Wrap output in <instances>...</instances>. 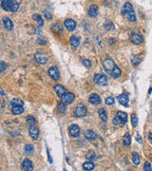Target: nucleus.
<instances>
[{
    "mask_svg": "<svg viewBox=\"0 0 152 171\" xmlns=\"http://www.w3.org/2000/svg\"><path fill=\"white\" fill-rule=\"evenodd\" d=\"M103 66H104L105 70L107 71L108 74H110L113 78H118L120 77L122 72L121 69L116 66L114 61L109 57H107L104 61H103Z\"/></svg>",
    "mask_w": 152,
    "mask_h": 171,
    "instance_id": "1",
    "label": "nucleus"
},
{
    "mask_svg": "<svg viewBox=\"0 0 152 171\" xmlns=\"http://www.w3.org/2000/svg\"><path fill=\"white\" fill-rule=\"evenodd\" d=\"M1 8L6 12H17L19 9V4L12 0H1Z\"/></svg>",
    "mask_w": 152,
    "mask_h": 171,
    "instance_id": "2",
    "label": "nucleus"
},
{
    "mask_svg": "<svg viewBox=\"0 0 152 171\" xmlns=\"http://www.w3.org/2000/svg\"><path fill=\"white\" fill-rule=\"evenodd\" d=\"M72 113L75 117L77 118H82L88 114V109H86V105L83 104H78L76 105L72 109Z\"/></svg>",
    "mask_w": 152,
    "mask_h": 171,
    "instance_id": "3",
    "label": "nucleus"
},
{
    "mask_svg": "<svg viewBox=\"0 0 152 171\" xmlns=\"http://www.w3.org/2000/svg\"><path fill=\"white\" fill-rule=\"evenodd\" d=\"M127 121V114L123 111H118L116 116L113 118L112 123L115 126H124Z\"/></svg>",
    "mask_w": 152,
    "mask_h": 171,
    "instance_id": "4",
    "label": "nucleus"
},
{
    "mask_svg": "<svg viewBox=\"0 0 152 171\" xmlns=\"http://www.w3.org/2000/svg\"><path fill=\"white\" fill-rule=\"evenodd\" d=\"M130 40L134 45H140L143 42V37L142 33L138 31V29H135L134 31L131 32V35H130Z\"/></svg>",
    "mask_w": 152,
    "mask_h": 171,
    "instance_id": "5",
    "label": "nucleus"
},
{
    "mask_svg": "<svg viewBox=\"0 0 152 171\" xmlns=\"http://www.w3.org/2000/svg\"><path fill=\"white\" fill-rule=\"evenodd\" d=\"M34 59L36 63L40 65H45L48 62V54L45 51H37L34 54Z\"/></svg>",
    "mask_w": 152,
    "mask_h": 171,
    "instance_id": "6",
    "label": "nucleus"
},
{
    "mask_svg": "<svg viewBox=\"0 0 152 171\" xmlns=\"http://www.w3.org/2000/svg\"><path fill=\"white\" fill-rule=\"evenodd\" d=\"M75 95L71 92H66L61 96V102L64 103L65 105H69L74 101Z\"/></svg>",
    "mask_w": 152,
    "mask_h": 171,
    "instance_id": "7",
    "label": "nucleus"
},
{
    "mask_svg": "<svg viewBox=\"0 0 152 171\" xmlns=\"http://www.w3.org/2000/svg\"><path fill=\"white\" fill-rule=\"evenodd\" d=\"M94 82L98 86H107V76L104 74H95Z\"/></svg>",
    "mask_w": 152,
    "mask_h": 171,
    "instance_id": "8",
    "label": "nucleus"
},
{
    "mask_svg": "<svg viewBox=\"0 0 152 171\" xmlns=\"http://www.w3.org/2000/svg\"><path fill=\"white\" fill-rule=\"evenodd\" d=\"M48 75H50L53 80H55V81L59 80V78H60V72H59L58 67H50V69H48Z\"/></svg>",
    "mask_w": 152,
    "mask_h": 171,
    "instance_id": "9",
    "label": "nucleus"
},
{
    "mask_svg": "<svg viewBox=\"0 0 152 171\" xmlns=\"http://www.w3.org/2000/svg\"><path fill=\"white\" fill-rule=\"evenodd\" d=\"M69 135L73 138H76L80 135V127L77 124H70L69 127Z\"/></svg>",
    "mask_w": 152,
    "mask_h": 171,
    "instance_id": "10",
    "label": "nucleus"
},
{
    "mask_svg": "<svg viewBox=\"0 0 152 171\" xmlns=\"http://www.w3.org/2000/svg\"><path fill=\"white\" fill-rule=\"evenodd\" d=\"M29 136L32 140H37L38 137H39V129L38 127L35 126H29Z\"/></svg>",
    "mask_w": 152,
    "mask_h": 171,
    "instance_id": "11",
    "label": "nucleus"
},
{
    "mask_svg": "<svg viewBox=\"0 0 152 171\" xmlns=\"http://www.w3.org/2000/svg\"><path fill=\"white\" fill-rule=\"evenodd\" d=\"M64 26L69 31H73L76 28V22L73 19H67L64 22Z\"/></svg>",
    "mask_w": 152,
    "mask_h": 171,
    "instance_id": "12",
    "label": "nucleus"
},
{
    "mask_svg": "<svg viewBox=\"0 0 152 171\" xmlns=\"http://www.w3.org/2000/svg\"><path fill=\"white\" fill-rule=\"evenodd\" d=\"M51 31L54 32L56 34H62L63 33V26L61 25L60 23H53L52 25L50 26Z\"/></svg>",
    "mask_w": 152,
    "mask_h": 171,
    "instance_id": "13",
    "label": "nucleus"
},
{
    "mask_svg": "<svg viewBox=\"0 0 152 171\" xmlns=\"http://www.w3.org/2000/svg\"><path fill=\"white\" fill-rule=\"evenodd\" d=\"M117 100L118 102L120 103V104L122 105H124V107H127V105H128V95H127L126 93H122L120 94L119 96L117 97Z\"/></svg>",
    "mask_w": 152,
    "mask_h": 171,
    "instance_id": "14",
    "label": "nucleus"
},
{
    "mask_svg": "<svg viewBox=\"0 0 152 171\" xmlns=\"http://www.w3.org/2000/svg\"><path fill=\"white\" fill-rule=\"evenodd\" d=\"M2 23H3V25H4V28L6 29H8V31H10V29H12L13 23H12V21L10 20L9 17H7V16L3 17V19H2Z\"/></svg>",
    "mask_w": 152,
    "mask_h": 171,
    "instance_id": "15",
    "label": "nucleus"
},
{
    "mask_svg": "<svg viewBox=\"0 0 152 171\" xmlns=\"http://www.w3.org/2000/svg\"><path fill=\"white\" fill-rule=\"evenodd\" d=\"M88 101L92 105H99L100 103H101V98H100L99 95H97L95 93H92V94L89 95Z\"/></svg>",
    "mask_w": 152,
    "mask_h": 171,
    "instance_id": "16",
    "label": "nucleus"
},
{
    "mask_svg": "<svg viewBox=\"0 0 152 171\" xmlns=\"http://www.w3.org/2000/svg\"><path fill=\"white\" fill-rule=\"evenodd\" d=\"M22 168L24 170H27V171H31L33 169V164L31 160L29 159H25L22 162Z\"/></svg>",
    "mask_w": 152,
    "mask_h": 171,
    "instance_id": "17",
    "label": "nucleus"
},
{
    "mask_svg": "<svg viewBox=\"0 0 152 171\" xmlns=\"http://www.w3.org/2000/svg\"><path fill=\"white\" fill-rule=\"evenodd\" d=\"M124 16L126 17V19L128 21H130V22H135L136 21V14H135V12H134V10H133V8L132 9H130L128 12H127L126 14H124Z\"/></svg>",
    "mask_w": 152,
    "mask_h": 171,
    "instance_id": "18",
    "label": "nucleus"
},
{
    "mask_svg": "<svg viewBox=\"0 0 152 171\" xmlns=\"http://www.w3.org/2000/svg\"><path fill=\"white\" fill-rule=\"evenodd\" d=\"M53 89H54V91H55V93L58 95L59 97H61L64 93H66V88H65L63 86L59 85V84H56V85L54 86Z\"/></svg>",
    "mask_w": 152,
    "mask_h": 171,
    "instance_id": "19",
    "label": "nucleus"
},
{
    "mask_svg": "<svg viewBox=\"0 0 152 171\" xmlns=\"http://www.w3.org/2000/svg\"><path fill=\"white\" fill-rule=\"evenodd\" d=\"M98 114H99V117L102 120V122L107 123V110H105V108H103V107L99 108V109H98Z\"/></svg>",
    "mask_w": 152,
    "mask_h": 171,
    "instance_id": "20",
    "label": "nucleus"
},
{
    "mask_svg": "<svg viewBox=\"0 0 152 171\" xmlns=\"http://www.w3.org/2000/svg\"><path fill=\"white\" fill-rule=\"evenodd\" d=\"M80 42H81V40H80V38H79V37L71 36V37L69 38V43H70V45H71L74 48H76L79 47Z\"/></svg>",
    "mask_w": 152,
    "mask_h": 171,
    "instance_id": "21",
    "label": "nucleus"
},
{
    "mask_svg": "<svg viewBox=\"0 0 152 171\" xmlns=\"http://www.w3.org/2000/svg\"><path fill=\"white\" fill-rule=\"evenodd\" d=\"M97 14H98V8L96 5H91L88 9V15L90 17H96Z\"/></svg>",
    "mask_w": 152,
    "mask_h": 171,
    "instance_id": "22",
    "label": "nucleus"
},
{
    "mask_svg": "<svg viewBox=\"0 0 152 171\" xmlns=\"http://www.w3.org/2000/svg\"><path fill=\"white\" fill-rule=\"evenodd\" d=\"M85 137L89 141H93L97 138V134L92 130H86L85 132Z\"/></svg>",
    "mask_w": 152,
    "mask_h": 171,
    "instance_id": "23",
    "label": "nucleus"
},
{
    "mask_svg": "<svg viewBox=\"0 0 152 171\" xmlns=\"http://www.w3.org/2000/svg\"><path fill=\"white\" fill-rule=\"evenodd\" d=\"M12 114H14V115H20V114H22L24 112V108L23 107H21V105H15V107H12Z\"/></svg>",
    "mask_w": 152,
    "mask_h": 171,
    "instance_id": "24",
    "label": "nucleus"
},
{
    "mask_svg": "<svg viewBox=\"0 0 152 171\" xmlns=\"http://www.w3.org/2000/svg\"><path fill=\"white\" fill-rule=\"evenodd\" d=\"M131 143V137H130L129 133H126L123 137V145L124 146H128Z\"/></svg>",
    "mask_w": 152,
    "mask_h": 171,
    "instance_id": "25",
    "label": "nucleus"
},
{
    "mask_svg": "<svg viewBox=\"0 0 152 171\" xmlns=\"http://www.w3.org/2000/svg\"><path fill=\"white\" fill-rule=\"evenodd\" d=\"M130 9H132V5L129 3V2H126V3H124V5L123 7H122V10H121V14L124 16V14L128 12Z\"/></svg>",
    "mask_w": 152,
    "mask_h": 171,
    "instance_id": "26",
    "label": "nucleus"
},
{
    "mask_svg": "<svg viewBox=\"0 0 152 171\" xmlns=\"http://www.w3.org/2000/svg\"><path fill=\"white\" fill-rule=\"evenodd\" d=\"M34 152V146L31 143H27L25 145V153L27 155H32Z\"/></svg>",
    "mask_w": 152,
    "mask_h": 171,
    "instance_id": "27",
    "label": "nucleus"
},
{
    "mask_svg": "<svg viewBox=\"0 0 152 171\" xmlns=\"http://www.w3.org/2000/svg\"><path fill=\"white\" fill-rule=\"evenodd\" d=\"M132 162L133 164L135 165H139L140 164V162H141V158H140V155L136 152H133L132 153Z\"/></svg>",
    "mask_w": 152,
    "mask_h": 171,
    "instance_id": "28",
    "label": "nucleus"
},
{
    "mask_svg": "<svg viewBox=\"0 0 152 171\" xmlns=\"http://www.w3.org/2000/svg\"><path fill=\"white\" fill-rule=\"evenodd\" d=\"M32 19H33V20L39 26H43V25H44V21H43V19H42L41 15H40V14H33V15H32Z\"/></svg>",
    "mask_w": 152,
    "mask_h": 171,
    "instance_id": "29",
    "label": "nucleus"
},
{
    "mask_svg": "<svg viewBox=\"0 0 152 171\" xmlns=\"http://www.w3.org/2000/svg\"><path fill=\"white\" fill-rule=\"evenodd\" d=\"M94 164L91 162H86L85 164H83V169L84 170H86V171H89V170H93L94 169Z\"/></svg>",
    "mask_w": 152,
    "mask_h": 171,
    "instance_id": "30",
    "label": "nucleus"
},
{
    "mask_svg": "<svg viewBox=\"0 0 152 171\" xmlns=\"http://www.w3.org/2000/svg\"><path fill=\"white\" fill-rule=\"evenodd\" d=\"M114 24L111 22V21H105V22L104 23V29H105V31H113L114 29Z\"/></svg>",
    "mask_w": 152,
    "mask_h": 171,
    "instance_id": "31",
    "label": "nucleus"
},
{
    "mask_svg": "<svg viewBox=\"0 0 152 171\" xmlns=\"http://www.w3.org/2000/svg\"><path fill=\"white\" fill-rule=\"evenodd\" d=\"M10 105H12V107H15V105H21V107H23L24 102L19 98H14L10 101Z\"/></svg>",
    "mask_w": 152,
    "mask_h": 171,
    "instance_id": "32",
    "label": "nucleus"
},
{
    "mask_svg": "<svg viewBox=\"0 0 152 171\" xmlns=\"http://www.w3.org/2000/svg\"><path fill=\"white\" fill-rule=\"evenodd\" d=\"M57 110H58V112L61 113V114H64L65 112H66L67 107H66V105H65L64 103L61 102V103H59V104L57 105Z\"/></svg>",
    "mask_w": 152,
    "mask_h": 171,
    "instance_id": "33",
    "label": "nucleus"
},
{
    "mask_svg": "<svg viewBox=\"0 0 152 171\" xmlns=\"http://www.w3.org/2000/svg\"><path fill=\"white\" fill-rule=\"evenodd\" d=\"M26 123L29 126H34L35 123H36V120H35V118L33 117V116H28L26 119Z\"/></svg>",
    "mask_w": 152,
    "mask_h": 171,
    "instance_id": "34",
    "label": "nucleus"
},
{
    "mask_svg": "<svg viewBox=\"0 0 152 171\" xmlns=\"http://www.w3.org/2000/svg\"><path fill=\"white\" fill-rule=\"evenodd\" d=\"M86 158L88 159V160H94L95 159V153H94V151L89 150V151L86 152Z\"/></svg>",
    "mask_w": 152,
    "mask_h": 171,
    "instance_id": "35",
    "label": "nucleus"
},
{
    "mask_svg": "<svg viewBox=\"0 0 152 171\" xmlns=\"http://www.w3.org/2000/svg\"><path fill=\"white\" fill-rule=\"evenodd\" d=\"M131 124L133 126H137L138 124V118L135 114H132L131 115Z\"/></svg>",
    "mask_w": 152,
    "mask_h": 171,
    "instance_id": "36",
    "label": "nucleus"
},
{
    "mask_svg": "<svg viewBox=\"0 0 152 171\" xmlns=\"http://www.w3.org/2000/svg\"><path fill=\"white\" fill-rule=\"evenodd\" d=\"M83 64L86 69H89V67H91V66H92L91 61L88 60V59H83Z\"/></svg>",
    "mask_w": 152,
    "mask_h": 171,
    "instance_id": "37",
    "label": "nucleus"
},
{
    "mask_svg": "<svg viewBox=\"0 0 152 171\" xmlns=\"http://www.w3.org/2000/svg\"><path fill=\"white\" fill-rule=\"evenodd\" d=\"M43 14H44L45 18L48 19V20H50V19L52 18V15H51V13L48 12V10H43Z\"/></svg>",
    "mask_w": 152,
    "mask_h": 171,
    "instance_id": "38",
    "label": "nucleus"
},
{
    "mask_svg": "<svg viewBox=\"0 0 152 171\" xmlns=\"http://www.w3.org/2000/svg\"><path fill=\"white\" fill-rule=\"evenodd\" d=\"M105 103L107 105H113L114 103H115V100H114V98H112V97H107V98L105 100Z\"/></svg>",
    "mask_w": 152,
    "mask_h": 171,
    "instance_id": "39",
    "label": "nucleus"
},
{
    "mask_svg": "<svg viewBox=\"0 0 152 171\" xmlns=\"http://www.w3.org/2000/svg\"><path fill=\"white\" fill-rule=\"evenodd\" d=\"M143 170L145 171H152L151 164H149L148 162H145V164H143Z\"/></svg>",
    "mask_w": 152,
    "mask_h": 171,
    "instance_id": "40",
    "label": "nucleus"
},
{
    "mask_svg": "<svg viewBox=\"0 0 152 171\" xmlns=\"http://www.w3.org/2000/svg\"><path fill=\"white\" fill-rule=\"evenodd\" d=\"M6 69H7L6 63H5V62H3V61H0V73L3 72Z\"/></svg>",
    "mask_w": 152,
    "mask_h": 171,
    "instance_id": "41",
    "label": "nucleus"
},
{
    "mask_svg": "<svg viewBox=\"0 0 152 171\" xmlns=\"http://www.w3.org/2000/svg\"><path fill=\"white\" fill-rule=\"evenodd\" d=\"M37 43L39 45H46V43H47V41L44 39L43 37H39V38H37Z\"/></svg>",
    "mask_w": 152,
    "mask_h": 171,
    "instance_id": "42",
    "label": "nucleus"
},
{
    "mask_svg": "<svg viewBox=\"0 0 152 171\" xmlns=\"http://www.w3.org/2000/svg\"><path fill=\"white\" fill-rule=\"evenodd\" d=\"M148 140H149V142L152 143V133L151 132L148 133Z\"/></svg>",
    "mask_w": 152,
    "mask_h": 171,
    "instance_id": "43",
    "label": "nucleus"
},
{
    "mask_svg": "<svg viewBox=\"0 0 152 171\" xmlns=\"http://www.w3.org/2000/svg\"><path fill=\"white\" fill-rule=\"evenodd\" d=\"M151 90H152V88H149V91H148V93H151Z\"/></svg>",
    "mask_w": 152,
    "mask_h": 171,
    "instance_id": "44",
    "label": "nucleus"
}]
</instances>
